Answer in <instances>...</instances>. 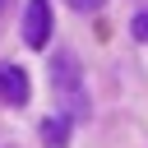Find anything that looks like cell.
<instances>
[{
    "label": "cell",
    "instance_id": "cell-1",
    "mask_svg": "<svg viewBox=\"0 0 148 148\" xmlns=\"http://www.w3.org/2000/svg\"><path fill=\"white\" fill-rule=\"evenodd\" d=\"M51 88H56V97H60V106H65L69 125L88 120V92H83V69H79V60H74L69 51H56V56H51Z\"/></svg>",
    "mask_w": 148,
    "mask_h": 148
},
{
    "label": "cell",
    "instance_id": "cell-2",
    "mask_svg": "<svg viewBox=\"0 0 148 148\" xmlns=\"http://www.w3.org/2000/svg\"><path fill=\"white\" fill-rule=\"evenodd\" d=\"M51 28H56L51 0H28V9H23V42H28L32 51H46V42H51Z\"/></svg>",
    "mask_w": 148,
    "mask_h": 148
},
{
    "label": "cell",
    "instance_id": "cell-3",
    "mask_svg": "<svg viewBox=\"0 0 148 148\" xmlns=\"http://www.w3.org/2000/svg\"><path fill=\"white\" fill-rule=\"evenodd\" d=\"M28 97H32V88H28V69L0 60V102H5V106H23Z\"/></svg>",
    "mask_w": 148,
    "mask_h": 148
},
{
    "label": "cell",
    "instance_id": "cell-4",
    "mask_svg": "<svg viewBox=\"0 0 148 148\" xmlns=\"http://www.w3.org/2000/svg\"><path fill=\"white\" fill-rule=\"evenodd\" d=\"M37 134H42L46 148H65V143H69V116H46V120L37 125Z\"/></svg>",
    "mask_w": 148,
    "mask_h": 148
},
{
    "label": "cell",
    "instance_id": "cell-5",
    "mask_svg": "<svg viewBox=\"0 0 148 148\" xmlns=\"http://www.w3.org/2000/svg\"><path fill=\"white\" fill-rule=\"evenodd\" d=\"M69 9H79V14H97L102 9V0H65Z\"/></svg>",
    "mask_w": 148,
    "mask_h": 148
},
{
    "label": "cell",
    "instance_id": "cell-6",
    "mask_svg": "<svg viewBox=\"0 0 148 148\" xmlns=\"http://www.w3.org/2000/svg\"><path fill=\"white\" fill-rule=\"evenodd\" d=\"M134 37H139V42H148V9H139V14H134Z\"/></svg>",
    "mask_w": 148,
    "mask_h": 148
},
{
    "label": "cell",
    "instance_id": "cell-7",
    "mask_svg": "<svg viewBox=\"0 0 148 148\" xmlns=\"http://www.w3.org/2000/svg\"><path fill=\"white\" fill-rule=\"evenodd\" d=\"M5 9H9V0H0V18H5Z\"/></svg>",
    "mask_w": 148,
    "mask_h": 148
}]
</instances>
